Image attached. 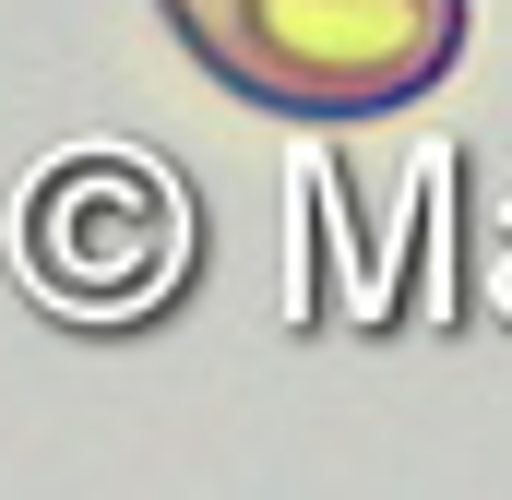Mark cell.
Instances as JSON below:
<instances>
[{"label": "cell", "instance_id": "cell-1", "mask_svg": "<svg viewBox=\"0 0 512 500\" xmlns=\"http://www.w3.org/2000/svg\"><path fill=\"white\" fill-rule=\"evenodd\" d=\"M24 274L48 298H84V310L155 298L179 274V191L120 167V155H84V167L36 179V203H24Z\"/></svg>", "mask_w": 512, "mask_h": 500}]
</instances>
